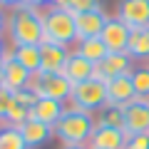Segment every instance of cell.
Returning a JSON list of instances; mask_svg holds the SVG:
<instances>
[{"label":"cell","instance_id":"1","mask_svg":"<svg viewBox=\"0 0 149 149\" xmlns=\"http://www.w3.org/2000/svg\"><path fill=\"white\" fill-rule=\"evenodd\" d=\"M5 35H8L10 47H17V45H42L45 30H42V13H40V8L25 5V8L8 10Z\"/></svg>","mask_w":149,"mask_h":149},{"label":"cell","instance_id":"2","mask_svg":"<svg viewBox=\"0 0 149 149\" xmlns=\"http://www.w3.org/2000/svg\"><path fill=\"white\" fill-rule=\"evenodd\" d=\"M97 127L95 112L87 109H77V107H70L62 112V117L55 124V139H60L62 147H80V144H90V137Z\"/></svg>","mask_w":149,"mask_h":149},{"label":"cell","instance_id":"3","mask_svg":"<svg viewBox=\"0 0 149 149\" xmlns=\"http://www.w3.org/2000/svg\"><path fill=\"white\" fill-rule=\"evenodd\" d=\"M42 30H45V42L65 45L72 47L77 45V27H74V13L67 8H42Z\"/></svg>","mask_w":149,"mask_h":149},{"label":"cell","instance_id":"4","mask_svg":"<svg viewBox=\"0 0 149 149\" xmlns=\"http://www.w3.org/2000/svg\"><path fill=\"white\" fill-rule=\"evenodd\" d=\"M67 104L97 114L107 104V82L100 80V77H90V80L80 82V85H72V95H70Z\"/></svg>","mask_w":149,"mask_h":149},{"label":"cell","instance_id":"5","mask_svg":"<svg viewBox=\"0 0 149 149\" xmlns=\"http://www.w3.org/2000/svg\"><path fill=\"white\" fill-rule=\"evenodd\" d=\"M30 87L37 92V97H50L57 102H70L72 95V82L62 72H35L30 80Z\"/></svg>","mask_w":149,"mask_h":149},{"label":"cell","instance_id":"6","mask_svg":"<svg viewBox=\"0 0 149 149\" xmlns=\"http://www.w3.org/2000/svg\"><path fill=\"white\" fill-rule=\"evenodd\" d=\"M30 80H32V72L27 67H22V65L13 57L10 47H8V55L3 57V87L15 95L17 90L30 87Z\"/></svg>","mask_w":149,"mask_h":149},{"label":"cell","instance_id":"7","mask_svg":"<svg viewBox=\"0 0 149 149\" xmlns=\"http://www.w3.org/2000/svg\"><path fill=\"white\" fill-rule=\"evenodd\" d=\"M129 35H132V27H127L117 15H109L107 25L102 27L100 40L107 45V50H109V52H127Z\"/></svg>","mask_w":149,"mask_h":149},{"label":"cell","instance_id":"8","mask_svg":"<svg viewBox=\"0 0 149 149\" xmlns=\"http://www.w3.org/2000/svg\"><path fill=\"white\" fill-rule=\"evenodd\" d=\"M117 17L127 27H149V0H119Z\"/></svg>","mask_w":149,"mask_h":149},{"label":"cell","instance_id":"9","mask_svg":"<svg viewBox=\"0 0 149 149\" xmlns=\"http://www.w3.org/2000/svg\"><path fill=\"white\" fill-rule=\"evenodd\" d=\"M132 70H134V60L129 57L127 52H109L95 67V77L109 82V80H114V77H119V74H129Z\"/></svg>","mask_w":149,"mask_h":149},{"label":"cell","instance_id":"10","mask_svg":"<svg viewBox=\"0 0 149 149\" xmlns=\"http://www.w3.org/2000/svg\"><path fill=\"white\" fill-rule=\"evenodd\" d=\"M124 132L149 134V100H134L124 107Z\"/></svg>","mask_w":149,"mask_h":149},{"label":"cell","instance_id":"11","mask_svg":"<svg viewBox=\"0 0 149 149\" xmlns=\"http://www.w3.org/2000/svg\"><path fill=\"white\" fill-rule=\"evenodd\" d=\"M109 15L102 8L97 10H87V13H77L74 15V27H77V40H90V37H100L102 27L107 25Z\"/></svg>","mask_w":149,"mask_h":149},{"label":"cell","instance_id":"12","mask_svg":"<svg viewBox=\"0 0 149 149\" xmlns=\"http://www.w3.org/2000/svg\"><path fill=\"white\" fill-rule=\"evenodd\" d=\"M134 100H137V92H134V85H132V72L119 74V77L107 82V104L127 107Z\"/></svg>","mask_w":149,"mask_h":149},{"label":"cell","instance_id":"13","mask_svg":"<svg viewBox=\"0 0 149 149\" xmlns=\"http://www.w3.org/2000/svg\"><path fill=\"white\" fill-rule=\"evenodd\" d=\"M127 137L129 134L124 129H117V127H102L97 124L95 132L90 137V149H124L127 144Z\"/></svg>","mask_w":149,"mask_h":149},{"label":"cell","instance_id":"14","mask_svg":"<svg viewBox=\"0 0 149 149\" xmlns=\"http://www.w3.org/2000/svg\"><path fill=\"white\" fill-rule=\"evenodd\" d=\"M72 50L65 45L42 42L40 45V72H62Z\"/></svg>","mask_w":149,"mask_h":149},{"label":"cell","instance_id":"15","mask_svg":"<svg viewBox=\"0 0 149 149\" xmlns=\"http://www.w3.org/2000/svg\"><path fill=\"white\" fill-rule=\"evenodd\" d=\"M65 109H67L65 102L50 100V97H37V102L32 104V109H30V119H37V122H42V124L55 127Z\"/></svg>","mask_w":149,"mask_h":149},{"label":"cell","instance_id":"16","mask_svg":"<svg viewBox=\"0 0 149 149\" xmlns=\"http://www.w3.org/2000/svg\"><path fill=\"white\" fill-rule=\"evenodd\" d=\"M20 134H22V139H25L27 149L45 147L47 142H52V139H55V129L50 127V124L37 122V119H27V122L20 127Z\"/></svg>","mask_w":149,"mask_h":149},{"label":"cell","instance_id":"17","mask_svg":"<svg viewBox=\"0 0 149 149\" xmlns=\"http://www.w3.org/2000/svg\"><path fill=\"white\" fill-rule=\"evenodd\" d=\"M95 67H97V65H92L90 60H85L82 55H77V52L72 50V52H70V57H67V62H65L62 74L72 82V85H80V82L95 77Z\"/></svg>","mask_w":149,"mask_h":149},{"label":"cell","instance_id":"18","mask_svg":"<svg viewBox=\"0 0 149 149\" xmlns=\"http://www.w3.org/2000/svg\"><path fill=\"white\" fill-rule=\"evenodd\" d=\"M127 55L134 62H149V27H137L129 35Z\"/></svg>","mask_w":149,"mask_h":149},{"label":"cell","instance_id":"19","mask_svg":"<svg viewBox=\"0 0 149 149\" xmlns=\"http://www.w3.org/2000/svg\"><path fill=\"white\" fill-rule=\"evenodd\" d=\"M74 52L82 55L85 60H90L92 65H100L102 60L109 55V50H107V45L102 42L100 37H90V40H77V45H74Z\"/></svg>","mask_w":149,"mask_h":149},{"label":"cell","instance_id":"20","mask_svg":"<svg viewBox=\"0 0 149 149\" xmlns=\"http://www.w3.org/2000/svg\"><path fill=\"white\" fill-rule=\"evenodd\" d=\"M10 52H13V57H15L22 67H27L32 74L40 72V45H17V47H10Z\"/></svg>","mask_w":149,"mask_h":149},{"label":"cell","instance_id":"21","mask_svg":"<svg viewBox=\"0 0 149 149\" xmlns=\"http://www.w3.org/2000/svg\"><path fill=\"white\" fill-rule=\"evenodd\" d=\"M97 124L102 127H117V129H124V107H117V104H104L100 112L95 114Z\"/></svg>","mask_w":149,"mask_h":149},{"label":"cell","instance_id":"22","mask_svg":"<svg viewBox=\"0 0 149 149\" xmlns=\"http://www.w3.org/2000/svg\"><path fill=\"white\" fill-rule=\"evenodd\" d=\"M27 119H30V107L20 104V102L13 97V104H10V109H8V117H5V122H3V127H17L20 129Z\"/></svg>","mask_w":149,"mask_h":149},{"label":"cell","instance_id":"23","mask_svg":"<svg viewBox=\"0 0 149 149\" xmlns=\"http://www.w3.org/2000/svg\"><path fill=\"white\" fill-rule=\"evenodd\" d=\"M132 85L137 92V100H149V65L132 70Z\"/></svg>","mask_w":149,"mask_h":149},{"label":"cell","instance_id":"24","mask_svg":"<svg viewBox=\"0 0 149 149\" xmlns=\"http://www.w3.org/2000/svg\"><path fill=\"white\" fill-rule=\"evenodd\" d=\"M0 149H27L17 127H0Z\"/></svg>","mask_w":149,"mask_h":149},{"label":"cell","instance_id":"25","mask_svg":"<svg viewBox=\"0 0 149 149\" xmlns=\"http://www.w3.org/2000/svg\"><path fill=\"white\" fill-rule=\"evenodd\" d=\"M102 8V0H70L67 3V10L70 13H87V10H97Z\"/></svg>","mask_w":149,"mask_h":149},{"label":"cell","instance_id":"26","mask_svg":"<svg viewBox=\"0 0 149 149\" xmlns=\"http://www.w3.org/2000/svg\"><path fill=\"white\" fill-rule=\"evenodd\" d=\"M13 97H15V100L20 102V104L30 107V109H32V104H35V102H37V92L32 90V87H25V90H17L15 95H13Z\"/></svg>","mask_w":149,"mask_h":149},{"label":"cell","instance_id":"27","mask_svg":"<svg viewBox=\"0 0 149 149\" xmlns=\"http://www.w3.org/2000/svg\"><path fill=\"white\" fill-rule=\"evenodd\" d=\"M10 104H13V92L5 90V87H0V127H3V122H5V117H8Z\"/></svg>","mask_w":149,"mask_h":149},{"label":"cell","instance_id":"28","mask_svg":"<svg viewBox=\"0 0 149 149\" xmlns=\"http://www.w3.org/2000/svg\"><path fill=\"white\" fill-rule=\"evenodd\" d=\"M124 149H149V134H129Z\"/></svg>","mask_w":149,"mask_h":149},{"label":"cell","instance_id":"29","mask_svg":"<svg viewBox=\"0 0 149 149\" xmlns=\"http://www.w3.org/2000/svg\"><path fill=\"white\" fill-rule=\"evenodd\" d=\"M25 5H30V0H0V8H5V10H15V8Z\"/></svg>","mask_w":149,"mask_h":149},{"label":"cell","instance_id":"30","mask_svg":"<svg viewBox=\"0 0 149 149\" xmlns=\"http://www.w3.org/2000/svg\"><path fill=\"white\" fill-rule=\"evenodd\" d=\"M5 22H8V10L0 8V37L5 35Z\"/></svg>","mask_w":149,"mask_h":149},{"label":"cell","instance_id":"31","mask_svg":"<svg viewBox=\"0 0 149 149\" xmlns=\"http://www.w3.org/2000/svg\"><path fill=\"white\" fill-rule=\"evenodd\" d=\"M70 0H47V5L45 8H67Z\"/></svg>","mask_w":149,"mask_h":149},{"label":"cell","instance_id":"32","mask_svg":"<svg viewBox=\"0 0 149 149\" xmlns=\"http://www.w3.org/2000/svg\"><path fill=\"white\" fill-rule=\"evenodd\" d=\"M8 47H10V45H5V40L0 37V60H3V57L8 55Z\"/></svg>","mask_w":149,"mask_h":149},{"label":"cell","instance_id":"33","mask_svg":"<svg viewBox=\"0 0 149 149\" xmlns=\"http://www.w3.org/2000/svg\"><path fill=\"white\" fill-rule=\"evenodd\" d=\"M30 5H35V8H40V10H42V8L47 5V0H30Z\"/></svg>","mask_w":149,"mask_h":149},{"label":"cell","instance_id":"34","mask_svg":"<svg viewBox=\"0 0 149 149\" xmlns=\"http://www.w3.org/2000/svg\"><path fill=\"white\" fill-rule=\"evenodd\" d=\"M62 149H90V147H85V144H80V147H62Z\"/></svg>","mask_w":149,"mask_h":149},{"label":"cell","instance_id":"35","mask_svg":"<svg viewBox=\"0 0 149 149\" xmlns=\"http://www.w3.org/2000/svg\"><path fill=\"white\" fill-rule=\"evenodd\" d=\"M0 87H3V60H0Z\"/></svg>","mask_w":149,"mask_h":149},{"label":"cell","instance_id":"36","mask_svg":"<svg viewBox=\"0 0 149 149\" xmlns=\"http://www.w3.org/2000/svg\"><path fill=\"white\" fill-rule=\"evenodd\" d=\"M147 65H149V62H147Z\"/></svg>","mask_w":149,"mask_h":149}]
</instances>
